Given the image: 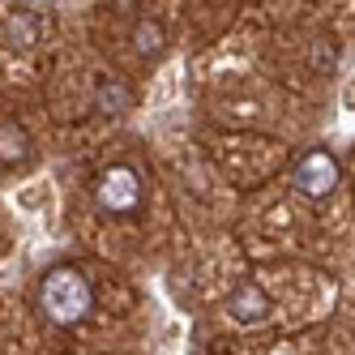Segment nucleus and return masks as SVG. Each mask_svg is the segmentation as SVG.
<instances>
[{"label": "nucleus", "mask_w": 355, "mask_h": 355, "mask_svg": "<svg viewBox=\"0 0 355 355\" xmlns=\"http://www.w3.org/2000/svg\"><path fill=\"white\" fill-rule=\"evenodd\" d=\"M39 309L52 325H78L94 309V287L78 266H56L39 283Z\"/></svg>", "instance_id": "f257e3e1"}, {"label": "nucleus", "mask_w": 355, "mask_h": 355, "mask_svg": "<svg viewBox=\"0 0 355 355\" xmlns=\"http://www.w3.org/2000/svg\"><path fill=\"white\" fill-rule=\"evenodd\" d=\"M94 201H98L107 214H133V210L141 206V180H137V171L124 167V163L98 171V180H94Z\"/></svg>", "instance_id": "f03ea898"}, {"label": "nucleus", "mask_w": 355, "mask_h": 355, "mask_svg": "<svg viewBox=\"0 0 355 355\" xmlns=\"http://www.w3.org/2000/svg\"><path fill=\"white\" fill-rule=\"evenodd\" d=\"M295 189L309 193V197H329L338 189V163L334 155L325 150H309L300 163H295Z\"/></svg>", "instance_id": "7ed1b4c3"}, {"label": "nucleus", "mask_w": 355, "mask_h": 355, "mask_svg": "<svg viewBox=\"0 0 355 355\" xmlns=\"http://www.w3.org/2000/svg\"><path fill=\"white\" fill-rule=\"evenodd\" d=\"M227 313L236 321H244V325H257V321L270 317V300H266V291L257 283H240L232 295H227Z\"/></svg>", "instance_id": "20e7f679"}, {"label": "nucleus", "mask_w": 355, "mask_h": 355, "mask_svg": "<svg viewBox=\"0 0 355 355\" xmlns=\"http://www.w3.org/2000/svg\"><path fill=\"white\" fill-rule=\"evenodd\" d=\"M5 35H9V43L17 52H31V47L43 39V17L31 13V9H13L9 21H5Z\"/></svg>", "instance_id": "39448f33"}, {"label": "nucleus", "mask_w": 355, "mask_h": 355, "mask_svg": "<svg viewBox=\"0 0 355 355\" xmlns=\"http://www.w3.org/2000/svg\"><path fill=\"white\" fill-rule=\"evenodd\" d=\"M94 103H98V112H103V116H120V112L133 107V90L124 86V82H116V78H103V82H98V90H94Z\"/></svg>", "instance_id": "423d86ee"}, {"label": "nucleus", "mask_w": 355, "mask_h": 355, "mask_svg": "<svg viewBox=\"0 0 355 355\" xmlns=\"http://www.w3.org/2000/svg\"><path fill=\"white\" fill-rule=\"evenodd\" d=\"M31 159V137L21 124H0V163H26Z\"/></svg>", "instance_id": "0eeeda50"}, {"label": "nucleus", "mask_w": 355, "mask_h": 355, "mask_svg": "<svg viewBox=\"0 0 355 355\" xmlns=\"http://www.w3.org/2000/svg\"><path fill=\"white\" fill-rule=\"evenodd\" d=\"M163 26L155 17H141L137 26H133V47H137V56H159L163 52Z\"/></svg>", "instance_id": "6e6552de"}]
</instances>
